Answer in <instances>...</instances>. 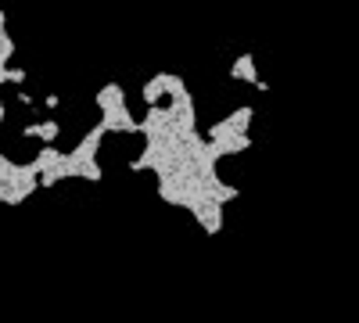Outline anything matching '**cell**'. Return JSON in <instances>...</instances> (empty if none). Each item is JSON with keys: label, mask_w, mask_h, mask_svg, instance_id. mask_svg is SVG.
<instances>
[{"label": "cell", "mask_w": 359, "mask_h": 323, "mask_svg": "<svg viewBox=\"0 0 359 323\" xmlns=\"http://www.w3.org/2000/svg\"><path fill=\"white\" fill-rule=\"evenodd\" d=\"M191 212H194V219L205 226L208 238H216V233L223 230V205H219V201H212V198H198V201L191 205Z\"/></svg>", "instance_id": "1"}, {"label": "cell", "mask_w": 359, "mask_h": 323, "mask_svg": "<svg viewBox=\"0 0 359 323\" xmlns=\"http://www.w3.org/2000/svg\"><path fill=\"white\" fill-rule=\"evenodd\" d=\"M0 201H4V205H22L25 198H22V191L11 180H4V184H0Z\"/></svg>", "instance_id": "11"}, {"label": "cell", "mask_w": 359, "mask_h": 323, "mask_svg": "<svg viewBox=\"0 0 359 323\" xmlns=\"http://www.w3.org/2000/svg\"><path fill=\"white\" fill-rule=\"evenodd\" d=\"M8 83H25V72L22 69H8Z\"/></svg>", "instance_id": "12"}, {"label": "cell", "mask_w": 359, "mask_h": 323, "mask_svg": "<svg viewBox=\"0 0 359 323\" xmlns=\"http://www.w3.org/2000/svg\"><path fill=\"white\" fill-rule=\"evenodd\" d=\"M22 137H40L43 144H54L57 140V123H36V126H25Z\"/></svg>", "instance_id": "7"}, {"label": "cell", "mask_w": 359, "mask_h": 323, "mask_svg": "<svg viewBox=\"0 0 359 323\" xmlns=\"http://www.w3.org/2000/svg\"><path fill=\"white\" fill-rule=\"evenodd\" d=\"M162 97H165V90H162V72H158L155 79L144 83V104H158Z\"/></svg>", "instance_id": "9"}, {"label": "cell", "mask_w": 359, "mask_h": 323, "mask_svg": "<svg viewBox=\"0 0 359 323\" xmlns=\"http://www.w3.org/2000/svg\"><path fill=\"white\" fill-rule=\"evenodd\" d=\"M162 90H165V97H176V94L187 90V83H184V76H176V72H162Z\"/></svg>", "instance_id": "8"}, {"label": "cell", "mask_w": 359, "mask_h": 323, "mask_svg": "<svg viewBox=\"0 0 359 323\" xmlns=\"http://www.w3.org/2000/svg\"><path fill=\"white\" fill-rule=\"evenodd\" d=\"M101 137H104V126L97 123V126H94V130H90V133H86V137H83V140L76 144V148H72V151L65 155V162H69V165H79V162H90V158H94V155H97V148H101Z\"/></svg>", "instance_id": "3"}, {"label": "cell", "mask_w": 359, "mask_h": 323, "mask_svg": "<svg viewBox=\"0 0 359 323\" xmlns=\"http://www.w3.org/2000/svg\"><path fill=\"white\" fill-rule=\"evenodd\" d=\"M230 79H241V83L259 86V90H269V86L259 79V72H255V57H252V54H241V57H237V62L230 65Z\"/></svg>", "instance_id": "4"}, {"label": "cell", "mask_w": 359, "mask_h": 323, "mask_svg": "<svg viewBox=\"0 0 359 323\" xmlns=\"http://www.w3.org/2000/svg\"><path fill=\"white\" fill-rule=\"evenodd\" d=\"M65 162V151H57V148H50V144H47V148L33 158V162H29V165H33L36 172H43V169H54V165H62Z\"/></svg>", "instance_id": "6"}, {"label": "cell", "mask_w": 359, "mask_h": 323, "mask_svg": "<svg viewBox=\"0 0 359 323\" xmlns=\"http://www.w3.org/2000/svg\"><path fill=\"white\" fill-rule=\"evenodd\" d=\"M115 104H126V90L118 83H104L101 90H97V108H115Z\"/></svg>", "instance_id": "5"}, {"label": "cell", "mask_w": 359, "mask_h": 323, "mask_svg": "<svg viewBox=\"0 0 359 323\" xmlns=\"http://www.w3.org/2000/svg\"><path fill=\"white\" fill-rule=\"evenodd\" d=\"M76 176H83V180H90V184H97L104 172H101V165H97L94 158H90V162H79V165H76Z\"/></svg>", "instance_id": "10"}, {"label": "cell", "mask_w": 359, "mask_h": 323, "mask_svg": "<svg viewBox=\"0 0 359 323\" xmlns=\"http://www.w3.org/2000/svg\"><path fill=\"white\" fill-rule=\"evenodd\" d=\"M101 126H104V133H137V119L130 115L126 104L104 108V111H101Z\"/></svg>", "instance_id": "2"}]
</instances>
